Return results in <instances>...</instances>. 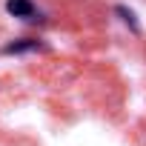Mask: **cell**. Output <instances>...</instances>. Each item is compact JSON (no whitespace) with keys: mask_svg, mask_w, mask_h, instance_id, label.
I'll return each mask as SVG.
<instances>
[{"mask_svg":"<svg viewBox=\"0 0 146 146\" xmlns=\"http://www.w3.org/2000/svg\"><path fill=\"white\" fill-rule=\"evenodd\" d=\"M6 12H9L12 17H26V20H32V17H35V3H32V0H9V3H6Z\"/></svg>","mask_w":146,"mask_h":146,"instance_id":"6da1fadb","label":"cell"},{"mask_svg":"<svg viewBox=\"0 0 146 146\" xmlns=\"http://www.w3.org/2000/svg\"><path fill=\"white\" fill-rule=\"evenodd\" d=\"M35 49H40V43H37V40H29V37H23V40H15V43H9L3 52H6V54H20V52H35Z\"/></svg>","mask_w":146,"mask_h":146,"instance_id":"7a4b0ae2","label":"cell"},{"mask_svg":"<svg viewBox=\"0 0 146 146\" xmlns=\"http://www.w3.org/2000/svg\"><path fill=\"white\" fill-rule=\"evenodd\" d=\"M115 12L120 15V20H123L135 35H140V23H137V17H135V12H132V9H126V6H115Z\"/></svg>","mask_w":146,"mask_h":146,"instance_id":"3957f363","label":"cell"}]
</instances>
